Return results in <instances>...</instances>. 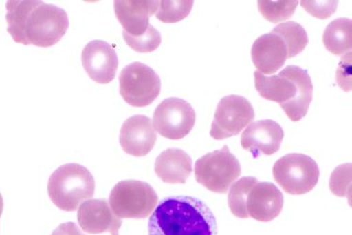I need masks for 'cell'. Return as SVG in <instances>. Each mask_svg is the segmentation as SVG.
<instances>
[{
	"instance_id": "obj_1",
	"label": "cell",
	"mask_w": 352,
	"mask_h": 235,
	"mask_svg": "<svg viewBox=\"0 0 352 235\" xmlns=\"http://www.w3.org/2000/svg\"><path fill=\"white\" fill-rule=\"evenodd\" d=\"M148 235H217V218L199 198L169 197L151 214Z\"/></svg>"
},
{
	"instance_id": "obj_2",
	"label": "cell",
	"mask_w": 352,
	"mask_h": 235,
	"mask_svg": "<svg viewBox=\"0 0 352 235\" xmlns=\"http://www.w3.org/2000/svg\"><path fill=\"white\" fill-rule=\"evenodd\" d=\"M255 86L264 99L278 103L287 117L299 121L307 114L313 99V83L300 67L289 65L278 76H267L255 72Z\"/></svg>"
},
{
	"instance_id": "obj_3",
	"label": "cell",
	"mask_w": 352,
	"mask_h": 235,
	"mask_svg": "<svg viewBox=\"0 0 352 235\" xmlns=\"http://www.w3.org/2000/svg\"><path fill=\"white\" fill-rule=\"evenodd\" d=\"M47 190L56 207L74 212L82 203L94 197L95 181L87 167L76 163L66 164L51 175Z\"/></svg>"
},
{
	"instance_id": "obj_4",
	"label": "cell",
	"mask_w": 352,
	"mask_h": 235,
	"mask_svg": "<svg viewBox=\"0 0 352 235\" xmlns=\"http://www.w3.org/2000/svg\"><path fill=\"white\" fill-rule=\"evenodd\" d=\"M68 15L61 8L40 1L25 24V45L51 48L61 40L69 28Z\"/></svg>"
},
{
	"instance_id": "obj_5",
	"label": "cell",
	"mask_w": 352,
	"mask_h": 235,
	"mask_svg": "<svg viewBox=\"0 0 352 235\" xmlns=\"http://www.w3.org/2000/svg\"><path fill=\"white\" fill-rule=\"evenodd\" d=\"M241 173L240 162L227 145L200 157L195 162V180L214 193H228Z\"/></svg>"
},
{
	"instance_id": "obj_6",
	"label": "cell",
	"mask_w": 352,
	"mask_h": 235,
	"mask_svg": "<svg viewBox=\"0 0 352 235\" xmlns=\"http://www.w3.org/2000/svg\"><path fill=\"white\" fill-rule=\"evenodd\" d=\"M109 201L113 212L120 218L142 219L153 213L158 196L148 183L125 180L113 188Z\"/></svg>"
},
{
	"instance_id": "obj_7",
	"label": "cell",
	"mask_w": 352,
	"mask_h": 235,
	"mask_svg": "<svg viewBox=\"0 0 352 235\" xmlns=\"http://www.w3.org/2000/svg\"><path fill=\"white\" fill-rule=\"evenodd\" d=\"M274 180L290 195H302L314 190L320 178L315 160L302 154L283 156L272 169Z\"/></svg>"
},
{
	"instance_id": "obj_8",
	"label": "cell",
	"mask_w": 352,
	"mask_h": 235,
	"mask_svg": "<svg viewBox=\"0 0 352 235\" xmlns=\"http://www.w3.org/2000/svg\"><path fill=\"white\" fill-rule=\"evenodd\" d=\"M120 92L132 107H148L160 94V77L146 64L131 63L120 74Z\"/></svg>"
},
{
	"instance_id": "obj_9",
	"label": "cell",
	"mask_w": 352,
	"mask_h": 235,
	"mask_svg": "<svg viewBox=\"0 0 352 235\" xmlns=\"http://www.w3.org/2000/svg\"><path fill=\"white\" fill-rule=\"evenodd\" d=\"M255 119L253 105L239 95L223 97L218 103L210 129V136L217 141L237 136Z\"/></svg>"
},
{
	"instance_id": "obj_10",
	"label": "cell",
	"mask_w": 352,
	"mask_h": 235,
	"mask_svg": "<svg viewBox=\"0 0 352 235\" xmlns=\"http://www.w3.org/2000/svg\"><path fill=\"white\" fill-rule=\"evenodd\" d=\"M195 123V111L192 105L179 98L164 100L154 111V130L164 138L182 139L185 138Z\"/></svg>"
},
{
	"instance_id": "obj_11",
	"label": "cell",
	"mask_w": 352,
	"mask_h": 235,
	"mask_svg": "<svg viewBox=\"0 0 352 235\" xmlns=\"http://www.w3.org/2000/svg\"><path fill=\"white\" fill-rule=\"evenodd\" d=\"M82 64L87 76L99 84H109L114 80L119 67L115 49L109 43L95 40L85 46Z\"/></svg>"
},
{
	"instance_id": "obj_12",
	"label": "cell",
	"mask_w": 352,
	"mask_h": 235,
	"mask_svg": "<svg viewBox=\"0 0 352 235\" xmlns=\"http://www.w3.org/2000/svg\"><path fill=\"white\" fill-rule=\"evenodd\" d=\"M284 131L274 121H254L241 134V146L253 156H272L281 147Z\"/></svg>"
},
{
	"instance_id": "obj_13",
	"label": "cell",
	"mask_w": 352,
	"mask_h": 235,
	"mask_svg": "<svg viewBox=\"0 0 352 235\" xmlns=\"http://www.w3.org/2000/svg\"><path fill=\"white\" fill-rule=\"evenodd\" d=\"M157 141L153 121L143 115L127 119L120 129V143L130 156L142 157L150 154Z\"/></svg>"
},
{
	"instance_id": "obj_14",
	"label": "cell",
	"mask_w": 352,
	"mask_h": 235,
	"mask_svg": "<svg viewBox=\"0 0 352 235\" xmlns=\"http://www.w3.org/2000/svg\"><path fill=\"white\" fill-rule=\"evenodd\" d=\"M77 219L84 232L91 234L110 232L120 235L122 221L116 216L107 200H89L80 205Z\"/></svg>"
},
{
	"instance_id": "obj_15",
	"label": "cell",
	"mask_w": 352,
	"mask_h": 235,
	"mask_svg": "<svg viewBox=\"0 0 352 235\" xmlns=\"http://www.w3.org/2000/svg\"><path fill=\"white\" fill-rule=\"evenodd\" d=\"M284 206V196L272 183H258L252 188L246 201L249 218L261 222L276 218Z\"/></svg>"
},
{
	"instance_id": "obj_16",
	"label": "cell",
	"mask_w": 352,
	"mask_h": 235,
	"mask_svg": "<svg viewBox=\"0 0 352 235\" xmlns=\"http://www.w3.org/2000/svg\"><path fill=\"white\" fill-rule=\"evenodd\" d=\"M252 61L259 73L272 74L284 66L287 59L284 41L274 33H268L256 39L251 50Z\"/></svg>"
},
{
	"instance_id": "obj_17",
	"label": "cell",
	"mask_w": 352,
	"mask_h": 235,
	"mask_svg": "<svg viewBox=\"0 0 352 235\" xmlns=\"http://www.w3.org/2000/svg\"><path fill=\"white\" fill-rule=\"evenodd\" d=\"M116 17L128 34L140 36L150 25V18L158 11L159 1H122L114 3Z\"/></svg>"
},
{
	"instance_id": "obj_18",
	"label": "cell",
	"mask_w": 352,
	"mask_h": 235,
	"mask_svg": "<svg viewBox=\"0 0 352 235\" xmlns=\"http://www.w3.org/2000/svg\"><path fill=\"white\" fill-rule=\"evenodd\" d=\"M154 170L164 183H185L192 172V160L181 149H168L156 159Z\"/></svg>"
},
{
	"instance_id": "obj_19",
	"label": "cell",
	"mask_w": 352,
	"mask_h": 235,
	"mask_svg": "<svg viewBox=\"0 0 352 235\" xmlns=\"http://www.w3.org/2000/svg\"><path fill=\"white\" fill-rule=\"evenodd\" d=\"M323 43L326 49L336 56L344 55L351 50L352 25L349 18H338L326 28L323 33Z\"/></svg>"
},
{
	"instance_id": "obj_20",
	"label": "cell",
	"mask_w": 352,
	"mask_h": 235,
	"mask_svg": "<svg viewBox=\"0 0 352 235\" xmlns=\"http://www.w3.org/2000/svg\"><path fill=\"white\" fill-rule=\"evenodd\" d=\"M40 1H8L6 20L8 32L14 42L25 45L24 30L25 21L30 12Z\"/></svg>"
},
{
	"instance_id": "obj_21",
	"label": "cell",
	"mask_w": 352,
	"mask_h": 235,
	"mask_svg": "<svg viewBox=\"0 0 352 235\" xmlns=\"http://www.w3.org/2000/svg\"><path fill=\"white\" fill-rule=\"evenodd\" d=\"M284 41L287 46V59H292L302 53L308 43L307 33L304 28L296 22L283 23L272 30Z\"/></svg>"
},
{
	"instance_id": "obj_22",
	"label": "cell",
	"mask_w": 352,
	"mask_h": 235,
	"mask_svg": "<svg viewBox=\"0 0 352 235\" xmlns=\"http://www.w3.org/2000/svg\"><path fill=\"white\" fill-rule=\"evenodd\" d=\"M258 183L254 177H243L231 185L228 193V206L231 213L239 218H248L246 201L252 188Z\"/></svg>"
},
{
	"instance_id": "obj_23",
	"label": "cell",
	"mask_w": 352,
	"mask_h": 235,
	"mask_svg": "<svg viewBox=\"0 0 352 235\" xmlns=\"http://www.w3.org/2000/svg\"><path fill=\"white\" fill-rule=\"evenodd\" d=\"M299 1H258L262 17L274 24L289 19L296 11Z\"/></svg>"
},
{
	"instance_id": "obj_24",
	"label": "cell",
	"mask_w": 352,
	"mask_h": 235,
	"mask_svg": "<svg viewBox=\"0 0 352 235\" xmlns=\"http://www.w3.org/2000/svg\"><path fill=\"white\" fill-rule=\"evenodd\" d=\"M194 5L192 0L185 1H159L158 11L156 17L161 22L172 24L182 21L188 17Z\"/></svg>"
},
{
	"instance_id": "obj_25",
	"label": "cell",
	"mask_w": 352,
	"mask_h": 235,
	"mask_svg": "<svg viewBox=\"0 0 352 235\" xmlns=\"http://www.w3.org/2000/svg\"><path fill=\"white\" fill-rule=\"evenodd\" d=\"M122 35L126 43L133 50L140 53L153 52L160 46L162 42L160 32L151 25H148V30L142 35H130L124 30H123Z\"/></svg>"
},
{
	"instance_id": "obj_26",
	"label": "cell",
	"mask_w": 352,
	"mask_h": 235,
	"mask_svg": "<svg viewBox=\"0 0 352 235\" xmlns=\"http://www.w3.org/2000/svg\"><path fill=\"white\" fill-rule=\"evenodd\" d=\"M331 192L338 197L351 198V164H344L336 167L330 180Z\"/></svg>"
},
{
	"instance_id": "obj_27",
	"label": "cell",
	"mask_w": 352,
	"mask_h": 235,
	"mask_svg": "<svg viewBox=\"0 0 352 235\" xmlns=\"http://www.w3.org/2000/svg\"><path fill=\"white\" fill-rule=\"evenodd\" d=\"M300 5L308 14L318 19H327L335 14L338 1H300Z\"/></svg>"
},
{
	"instance_id": "obj_28",
	"label": "cell",
	"mask_w": 352,
	"mask_h": 235,
	"mask_svg": "<svg viewBox=\"0 0 352 235\" xmlns=\"http://www.w3.org/2000/svg\"><path fill=\"white\" fill-rule=\"evenodd\" d=\"M51 235H85L80 228L74 222L60 224Z\"/></svg>"
},
{
	"instance_id": "obj_29",
	"label": "cell",
	"mask_w": 352,
	"mask_h": 235,
	"mask_svg": "<svg viewBox=\"0 0 352 235\" xmlns=\"http://www.w3.org/2000/svg\"><path fill=\"white\" fill-rule=\"evenodd\" d=\"M3 207H4L3 198H2L1 194H0V216H1L2 212H3Z\"/></svg>"
}]
</instances>
